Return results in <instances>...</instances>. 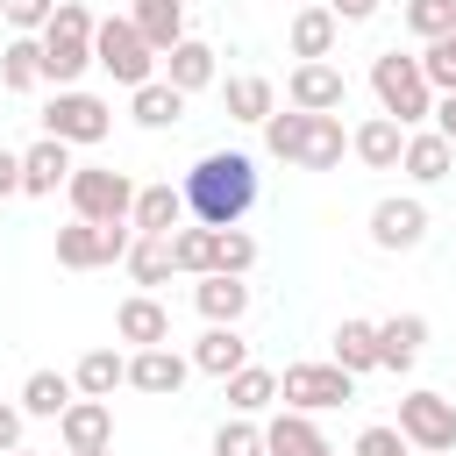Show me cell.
Segmentation results:
<instances>
[{
	"mask_svg": "<svg viewBox=\"0 0 456 456\" xmlns=\"http://www.w3.org/2000/svg\"><path fill=\"white\" fill-rule=\"evenodd\" d=\"M185 214L200 228H242V214L256 207V164L242 150H207L192 171H185Z\"/></svg>",
	"mask_w": 456,
	"mask_h": 456,
	"instance_id": "cell-1",
	"label": "cell"
},
{
	"mask_svg": "<svg viewBox=\"0 0 456 456\" xmlns=\"http://www.w3.org/2000/svg\"><path fill=\"white\" fill-rule=\"evenodd\" d=\"M264 150L271 157H285V164H299V171H335L342 164V150H349V135H342V114H271L264 121Z\"/></svg>",
	"mask_w": 456,
	"mask_h": 456,
	"instance_id": "cell-2",
	"label": "cell"
},
{
	"mask_svg": "<svg viewBox=\"0 0 456 456\" xmlns=\"http://www.w3.org/2000/svg\"><path fill=\"white\" fill-rule=\"evenodd\" d=\"M93 7H78V0H57V14H50V28H43V78L57 86V93H71L86 71H93Z\"/></svg>",
	"mask_w": 456,
	"mask_h": 456,
	"instance_id": "cell-3",
	"label": "cell"
},
{
	"mask_svg": "<svg viewBox=\"0 0 456 456\" xmlns=\"http://www.w3.org/2000/svg\"><path fill=\"white\" fill-rule=\"evenodd\" d=\"M370 93H378V114H392L406 135H413V128L435 114V86H428L420 57H399V50L370 57Z\"/></svg>",
	"mask_w": 456,
	"mask_h": 456,
	"instance_id": "cell-4",
	"label": "cell"
},
{
	"mask_svg": "<svg viewBox=\"0 0 456 456\" xmlns=\"http://www.w3.org/2000/svg\"><path fill=\"white\" fill-rule=\"evenodd\" d=\"M93 64H100L114 86H128V93L157 78V50L142 43V28H135L128 14H107V21L93 28Z\"/></svg>",
	"mask_w": 456,
	"mask_h": 456,
	"instance_id": "cell-5",
	"label": "cell"
},
{
	"mask_svg": "<svg viewBox=\"0 0 456 456\" xmlns=\"http://www.w3.org/2000/svg\"><path fill=\"white\" fill-rule=\"evenodd\" d=\"M64 192H71V214H78V221H93V228H114V221H128V214H135V192H142V185H128V171L78 164Z\"/></svg>",
	"mask_w": 456,
	"mask_h": 456,
	"instance_id": "cell-6",
	"label": "cell"
},
{
	"mask_svg": "<svg viewBox=\"0 0 456 456\" xmlns=\"http://www.w3.org/2000/svg\"><path fill=\"white\" fill-rule=\"evenodd\" d=\"M278 399H285L292 413H328V406H349V399H356V378H349L342 363H285Z\"/></svg>",
	"mask_w": 456,
	"mask_h": 456,
	"instance_id": "cell-7",
	"label": "cell"
},
{
	"mask_svg": "<svg viewBox=\"0 0 456 456\" xmlns=\"http://www.w3.org/2000/svg\"><path fill=\"white\" fill-rule=\"evenodd\" d=\"M107 128H114V107L100 100V93H57L50 107H43V135H57V142H107Z\"/></svg>",
	"mask_w": 456,
	"mask_h": 456,
	"instance_id": "cell-8",
	"label": "cell"
},
{
	"mask_svg": "<svg viewBox=\"0 0 456 456\" xmlns=\"http://www.w3.org/2000/svg\"><path fill=\"white\" fill-rule=\"evenodd\" d=\"M399 435H406L420 456H449V449H456V399H442V392H406V399H399Z\"/></svg>",
	"mask_w": 456,
	"mask_h": 456,
	"instance_id": "cell-9",
	"label": "cell"
},
{
	"mask_svg": "<svg viewBox=\"0 0 456 456\" xmlns=\"http://www.w3.org/2000/svg\"><path fill=\"white\" fill-rule=\"evenodd\" d=\"M285 100L299 107V114H342V100H349V78L321 57V64H292V78H285Z\"/></svg>",
	"mask_w": 456,
	"mask_h": 456,
	"instance_id": "cell-10",
	"label": "cell"
},
{
	"mask_svg": "<svg viewBox=\"0 0 456 456\" xmlns=\"http://www.w3.org/2000/svg\"><path fill=\"white\" fill-rule=\"evenodd\" d=\"M57 442H64V456L114 449V406H107V399H71L64 420H57Z\"/></svg>",
	"mask_w": 456,
	"mask_h": 456,
	"instance_id": "cell-11",
	"label": "cell"
},
{
	"mask_svg": "<svg viewBox=\"0 0 456 456\" xmlns=\"http://www.w3.org/2000/svg\"><path fill=\"white\" fill-rule=\"evenodd\" d=\"M370 242H378V249H420V242H428V207H420V200H399V192L378 200V207H370Z\"/></svg>",
	"mask_w": 456,
	"mask_h": 456,
	"instance_id": "cell-12",
	"label": "cell"
},
{
	"mask_svg": "<svg viewBox=\"0 0 456 456\" xmlns=\"http://www.w3.org/2000/svg\"><path fill=\"white\" fill-rule=\"evenodd\" d=\"M185 221H192V214H185V192H178L171 178H157V185H142V192H135V214H128V228H135V235H164V242H171Z\"/></svg>",
	"mask_w": 456,
	"mask_h": 456,
	"instance_id": "cell-13",
	"label": "cell"
},
{
	"mask_svg": "<svg viewBox=\"0 0 456 456\" xmlns=\"http://www.w3.org/2000/svg\"><path fill=\"white\" fill-rule=\"evenodd\" d=\"M192 378V356H178L171 342L164 349H135L128 356V385L135 392H150V399H178V385Z\"/></svg>",
	"mask_w": 456,
	"mask_h": 456,
	"instance_id": "cell-14",
	"label": "cell"
},
{
	"mask_svg": "<svg viewBox=\"0 0 456 456\" xmlns=\"http://www.w3.org/2000/svg\"><path fill=\"white\" fill-rule=\"evenodd\" d=\"M71 142H57V135H43V142H28L21 150V192H36V200H50L57 185H71Z\"/></svg>",
	"mask_w": 456,
	"mask_h": 456,
	"instance_id": "cell-15",
	"label": "cell"
},
{
	"mask_svg": "<svg viewBox=\"0 0 456 456\" xmlns=\"http://www.w3.org/2000/svg\"><path fill=\"white\" fill-rule=\"evenodd\" d=\"M114 335L135 342V349H164V342H171V314H164L150 292H128V299L114 306Z\"/></svg>",
	"mask_w": 456,
	"mask_h": 456,
	"instance_id": "cell-16",
	"label": "cell"
},
{
	"mask_svg": "<svg viewBox=\"0 0 456 456\" xmlns=\"http://www.w3.org/2000/svg\"><path fill=\"white\" fill-rule=\"evenodd\" d=\"M349 150H356L370 171H399V157H406V128H399L392 114H370V121L349 128Z\"/></svg>",
	"mask_w": 456,
	"mask_h": 456,
	"instance_id": "cell-17",
	"label": "cell"
},
{
	"mask_svg": "<svg viewBox=\"0 0 456 456\" xmlns=\"http://www.w3.org/2000/svg\"><path fill=\"white\" fill-rule=\"evenodd\" d=\"M420 349H428V321H420V314H392V321H378V370H413Z\"/></svg>",
	"mask_w": 456,
	"mask_h": 456,
	"instance_id": "cell-18",
	"label": "cell"
},
{
	"mask_svg": "<svg viewBox=\"0 0 456 456\" xmlns=\"http://www.w3.org/2000/svg\"><path fill=\"white\" fill-rule=\"evenodd\" d=\"M192 306L207 314V328H235V321L249 314V285H242V278H221V271H207V278L192 285Z\"/></svg>",
	"mask_w": 456,
	"mask_h": 456,
	"instance_id": "cell-19",
	"label": "cell"
},
{
	"mask_svg": "<svg viewBox=\"0 0 456 456\" xmlns=\"http://www.w3.org/2000/svg\"><path fill=\"white\" fill-rule=\"evenodd\" d=\"M264 456H335V449H328V435L314 428V413H292V406H285V413L264 428Z\"/></svg>",
	"mask_w": 456,
	"mask_h": 456,
	"instance_id": "cell-20",
	"label": "cell"
},
{
	"mask_svg": "<svg viewBox=\"0 0 456 456\" xmlns=\"http://www.w3.org/2000/svg\"><path fill=\"white\" fill-rule=\"evenodd\" d=\"M128 21L142 28V43H150L157 57H171V50L185 43V0H135Z\"/></svg>",
	"mask_w": 456,
	"mask_h": 456,
	"instance_id": "cell-21",
	"label": "cell"
},
{
	"mask_svg": "<svg viewBox=\"0 0 456 456\" xmlns=\"http://www.w3.org/2000/svg\"><path fill=\"white\" fill-rule=\"evenodd\" d=\"M335 36H342V21L328 14V0L321 7H292V57L299 64H321L335 50Z\"/></svg>",
	"mask_w": 456,
	"mask_h": 456,
	"instance_id": "cell-22",
	"label": "cell"
},
{
	"mask_svg": "<svg viewBox=\"0 0 456 456\" xmlns=\"http://www.w3.org/2000/svg\"><path fill=\"white\" fill-rule=\"evenodd\" d=\"M164 86H178L185 100H192V93H207V86H214V43L185 36V43L164 57Z\"/></svg>",
	"mask_w": 456,
	"mask_h": 456,
	"instance_id": "cell-23",
	"label": "cell"
},
{
	"mask_svg": "<svg viewBox=\"0 0 456 456\" xmlns=\"http://www.w3.org/2000/svg\"><path fill=\"white\" fill-rule=\"evenodd\" d=\"M221 100H228V121H256V128H264V121L278 114V86H271L264 71L228 78V86H221Z\"/></svg>",
	"mask_w": 456,
	"mask_h": 456,
	"instance_id": "cell-24",
	"label": "cell"
},
{
	"mask_svg": "<svg viewBox=\"0 0 456 456\" xmlns=\"http://www.w3.org/2000/svg\"><path fill=\"white\" fill-rule=\"evenodd\" d=\"M242 363H249V342H242L235 328H207V335L192 342V370H207V378H221V385H228Z\"/></svg>",
	"mask_w": 456,
	"mask_h": 456,
	"instance_id": "cell-25",
	"label": "cell"
},
{
	"mask_svg": "<svg viewBox=\"0 0 456 456\" xmlns=\"http://www.w3.org/2000/svg\"><path fill=\"white\" fill-rule=\"evenodd\" d=\"M449 164H456V150H449L435 128H413V135H406V157H399V171H406L413 185H435V178H449Z\"/></svg>",
	"mask_w": 456,
	"mask_h": 456,
	"instance_id": "cell-26",
	"label": "cell"
},
{
	"mask_svg": "<svg viewBox=\"0 0 456 456\" xmlns=\"http://www.w3.org/2000/svg\"><path fill=\"white\" fill-rule=\"evenodd\" d=\"M71 385H78V399H114V385H128V356L121 349H86Z\"/></svg>",
	"mask_w": 456,
	"mask_h": 456,
	"instance_id": "cell-27",
	"label": "cell"
},
{
	"mask_svg": "<svg viewBox=\"0 0 456 456\" xmlns=\"http://www.w3.org/2000/svg\"><path fill=\"white\" fill-rule=\"evenodd\" d=\"M71 399H78V385L64 370H28V385H21V413H36V420H64Z\"/></svg>",
	"mask_w": 456,
	"mask_h": 456,
	"instance_id": "cell-28",
	"label": "cell"
},
{
	"mask_svg": "<svg viewBox=\"0 0 456 456\" xmlns=\"http://www.w3.org/2000/svg\"><path fill=\"white\" fill-rule=\"evenodd\" d=\"M0 86L7 93H36L43 86V36H14L0 50Z\"/></svg>",
	"mask_w": 456,
	"mask_h": 456,
	"instance_id": "cell-29",
	"label": "cell"
},
{
	"mask_svg": "<svg viewBox=\"0 0 456 456\" xmlns=\"http://www.w3.org/2000/svg\"><path fill=\"white\" fill-rule=\"evenodd\" d=\"M128 114H135L142 128H178V121H185V93H178V86H164V78H150V86H135Z\"/></svg>",
	"mask_w": 456,
	"mask_h": 456,
	"instance_id": "cell-30",
	"label": "cell"
},
{
	"mask_svg": "<svg viewBox=\"0 0 456 456\" xmlns=\"http://www.w3.org/2000/svg\"><path fill=\"white\" fill-rule=\"evenodd\" d=\"M328 363H342L349 378L378 370V321H342V328H335V356H328Z\"/></svg>",
	"mask_w": 456,
	"mask_h": 456,
	"instance_id": "cell-31",
	"label": "cell"
},
{
	"mask_svg": "<svg viewBox=\"0 0 456 456\" xmlns=\"http://www.w3.org/2000/svg\"><path fill=\"white\" fill-rule=\"evenodd\" d=\"M271 399H278V370H264V363H242V370L228 378V406H235L242 420H249V413H264Z\"/></svg>",
	"mask_w": 456,
	"mask_h": 456,
	"instance_id": "cell-32",
	"label": "cell"
},
{
	"mask_svg": "<svg viewBox=\"0 0 456 456\" xmlns=\"http://www.w3.org/2000/svg\"><path fill=\"white\" fill-rule=\"evenodd\" d=\"M171 271H185V278H207V271H214V228L185 221V228L171 235Z\"/></svg>",
	"mask_w": 456,
	"mask_h": 456,
	"instance_id": "cell-33",
	"label": "cell"
},
{
	"mask_svg": "<svg viewBox=\"0 0 456 456\" xmlns=\"http://www.w3.org/2000/svg\"><path fill=\"white\" fill-rule=\"evenodd\" d=\"M128 278L150 292V285H164L171 278V242L164 235H135V249H128Z\"/></svg>",
	"mask_w": 456,
	"mask_h": 456,
	"instance_id": "cell-34",
	"label": "cell"
},
{
	"mask_svg": "<svg viewBox=\"0 0 456 456\" xmlns=\"http://www.w3.org/2000/svg\"><path fill=\"white\" fill-rule=\"evenodd\" d=\"M249 264H256V242H249L242 228H214V271H221V278H242Z\"/></svg>",
	"mask_w": 456,
	"mask_h": 456,
	"instance_id": "cell-35",
	"label": "cell"
},
{
	"mask_svg": "<svg viewBox=\"0 0 456 456\" xmlns=\"http://www.w3.org/2000/svg\"><path fill=\"white\" fill-rule=\"evenodd\" d=\"M406 28H413L420 43L449 36V28H456V0H406Z\"/></svg>",
	"mask_w": 456,
	"mask_h": 456,
	"instance_id": "cell-36",
	"label": "cell"
},
{
	"mask_svg": "<svg viewBox=\"0 0 456 456\" xmlns=\"http://www.w3.org/2000/svg\"><path fill=\"white\" fill-rule=\"evenodd\" d=\"M420 71H428L435 100H442V93H456V28H449V36H435V43L420 50Z\"/></svg>",
	"mask_w": 456,
	"mask_h": 456,
	"instance_id": "cell-37",
	"label": "cell"
},
{
	"mask_svg": "<svg viewBox=\"0 0 456 456\" xmlns=\"http://www.w3.org/2000/svg\"><path fill=\"white\" fill-rule=\"evenodd\" d=\"M214 456H264V428L242 420V413L221 420V428H214Z\"/></svg>",
	"mask_w": 456,
	"mask_h": 456,
	"instance_id": "cell-38",
	"label": "cell"
},
{
	"mask_svg": "<svg viewBox=\"0 0 456 456\" xmlns=\"http://www.w3.org/2000/svg\"><path fill=\"white\" fill-rule=\"evenodd\" d=\"M0 14L14 21V36H43L50 14H57V0H0Z\"/></svg>",
	"mask_w": 456,
	"mask_h": 456,
	"instance_id": "cell-39",
	"label": "cell"
},
{
	"mask_svg": "<svg viewBox=\"0 0 456 456\" xmlns=\"http://www.w3.org/2000/svg\"><path fill=\"white\" fill-rule=\"evenodd\" d=\"M356 456H413V442H406L399 428H385V420H378V428H363V435H356Z\"/></svg>",
	"mask_w": 456,
	"mask_h": 456,
	"instance_id": "cell-40",
	"label": "cell"
},
{
	"mask_svg": "<svg viewBox=\"0 0 456 456\" xmlns=\"http://www.w3.org/2000/svg\"><path fill=\"white\" fill-rule=\"evenodd\" d=\"M21 420H28V413L0 399V456H14V449H21Z\"/></svg>",
	"mask_w": 456,
	"mask_h": 456,
	"instance_id": "cell-41",
	"label": "cell"
},
{
	"mask_svg": "<svg viewBox=\"0 0 456 456\" xmlns=\"http://www.w3.org/2000/svg\"><path fill=\"white\" fill-rule=\"evenodd\" d=\"M435 135L456 150V93H442V100H435Z\"/></svg>",
	"mask_w": 456,
	"mask_h": 456,
	"instance_id": "cell-42",
	"label": "cell"
},
{
	"mask_svg": "<svg viewBox=\"0 0 456 456\" xmlns=\"http://www.w3.org/2000/svg\"><path fill=\"white\" fill-rule=\"evenodd\" d=\"M14 192H21V157L0 150V200H14Z\"/></svg>",
	"mask_w": 456,
	"mask_h": 456,
	"instance_id": "cell-43",
	"label": "cell"
},
{
	"mask_svg": "<svg viewBox=\"0 0 456 456\" xmlns=\"http://www.w3.org/2000/svg\"><path fill=\"white\" fill-rule=\"evenodd\" d=\"M328 14H335V21H370L378 0H328Z\"/></svg>",
	"mask_w": 456,
	"mask_h": 456,
	"instance_id": "cell-44",
	"label": "cell"
},
{
	"mask_svg": "<svg viewBox=\"0 0 456 456\" xmlns=\"http://www.w3.org/2000/svg\"><path fill=\"white\" fill-rule=\"evenodd\" d=\"M292 7H321V0H292Z\"/></svg>",
	"mask_w": 456,
	"mask_h": 456,
	"instance_id": "cell-45",
	"label": "cell"
},
{
	"mask_svg": "<svg viewBox=\"0 0 456 456\" xmlns=\"http://www.w3.org/2000/svg\"><path fill=\"white\" fill-rule=\"evenodd\" d=\"M93 456H114V449H93Z\"/></svg>",
	"mask_w": 456,
	"mask_h": 456,
	"instance_id": "cell-46",
	"label": "cell"
},
{
	"mask_svg": "<svg viewBox=\"0 0 456 456\" xmlns=\"http://www.w3.org/2000/svg\"><path fill=\"white\" fill-rule=\"evenodd\" d=\"M14 456H36V449H14Z\"/></svg>",
	"mask_w": 456,
	"mask_h": 456,
	"instance_id": "cell-47",
	"label": "cell"
}]
</instances>
